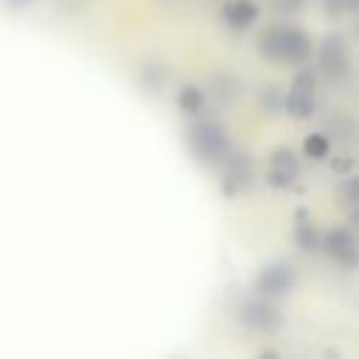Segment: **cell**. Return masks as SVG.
I'll return each mask as SVG.
<instances>
[{"instance_id": "6da1fadb", "label": "cell", "mask_w": 359, "mask_h": 359, "mask_svg": "<svg viewBox=\"0 0 359 359\" xmlns=\"http://www.w3.org/2000/svg\"><path fill=\"white\" fill-rule=\"evenodd\" d=\"M261 53L275 59V62H303L311 53V42L300 28H289V25H278L269 28L261 36Z\"/></svg>"}, {"instance_id": "7a4b0ae2", "label": "cell", "mask_w": 359, "mask_h": 359, "mask_svg": "<svg viewBox=\"0 0 359 359\" xmlns=\"http://www.w3.org/2000/svg\"><path fill=\"white\" fill-rule=\"evenodd\" d=\"M188 143H191L194 154H196L199 160H205V163H216V160L227 157V149H230L227 132H224L216 121H202V123L191 126Z\"/></svg>"}, {"instance_id": "3957f363", "label": "cell", "mask_w": 359, "mask_h": 359, "mask_svg": "<svg viewBox=\"0 0 359 359\" xmlns=\"http://www.w3.org/2000/svg\"><path fill=\"white\" fill-rule=\"evenodd\" d=\"M320 67L331 76V79H342L351 67V50L348 42L339 34H328L320 42Z\"/></svg>"}, {"instance_id": "277c9868", "label": "cell", "mask_w": 359, "mask_h": 359, "mask_svg": "<svg viewBox=\"0 0 359 359\" xmlns=\"http://www.w3.org/2000/svg\"><path fill=\"white\" fill-rule=\"evenodd\" d=\"M314 109V73L303 70L294 76L289 95H286V112L294 118H309Z\"/></svg>"}, {"instance_id": "5b68a950", "label": "cell", "mask_w": 359, "mask_h": 359, "mask_svg": "<svg viewBox=\"0 0 359 359\" xmlns=\"http://www.w3.org/2000/svg\"><path fill=\"white\" fill-rule=\"evenodd\" d=\"M292 283H294V275L286 264H269V266L261 269V275L255 280V289H258L261 297L272 300V297H283L292 289Z\"/></svg>"}, {"instance_id": "8992f818", "label": "cell", "mask_w": 359, "mask_h": 359, "mask_svg": "<svg viewBox=\"0 0 359 359\" xmlns=\"http://www.w3.org/2000/svg\"><path fill=\"white\" fill-rule=\"evenodd\" d=\"M300 174V163L292 149H278L269 160V185L275 188H292Z\"/></svg>"}, {"instance_id": "52a82bcc", "label": "cell", "mask_w": 359, "mask_h": 359, "mask_svg": "<svg viewBox=\"0 0 359 359\" xmlns=\"http://www.w3.org/2000/svg\"><path fill=\"white\" fill-rule=\"evenodd\" d=\"M325 252L337 261V264H342V266H353L356 264V238H353V233L351 230H345V227H337V230H331L328 236H325Z\"/></svg>"}, {"instance_id": "ba28073f", "label": "cell", "mask_w": 359, "mask_h": 359, "mask_svg": "<svg viewBox=\"0 0 359 359\" xmlns=\"http://www.w3.org/2000/svg\"><path fill=\"white\" fill-rule=\"evenodd\" d=\"M241 320L255 328V331H275L280 325V314L266 303V297L261 300H250L241 306Z\"/></svg>"}, {"instance_id": "9c48e42d", "label": "cell", "mask_w": 359, "mask_h": 359, "mask_svg": "<svg viewBox=\"0 0 359 359\" xmlns=\"http://www.w3.org/2000/svg\"><path fill=\"white\" fill-rule=\"evenodd\" d=\"M222 20L233 31H244L258 20V6H255V0H230L222 11Z\"/></svg>"}, {"instance_id": "30bf717a", "label": "cell", "mask_w": 359, "mask_h": 359, "mask_svg": "<svg viewBox=\"0 0 359 359\" xmlns=\"http://www.w3.org/2000/svg\"><path fill=\"white\" fill-rule=\"evenodd\" d=\"M224 182H222V188L227 191V194H238V191H244L247 185H250V160H244V157H227L224 160Z\"/></svg>"}, {"instance_id": "8fae6325", "label": "cell", "mask_w": 359, "mask_h": 359, "mask_svg": "<svg viewBox=\"0 0 359 359\" xmlns=\"http://www.w3.org/2000/svg\"><path fill=\"white\" fill-rule=\"evenodd\" d=\"M177 104H180L185 112L196 115V112L205 107V93H202L196 84H185V87L177 93Z\"/></svg>"}, {"instance_id": "7c38bea8", "label": "cell", "mask_w": 359, "mask_h": 359, "mask_svg": "<svg viewBox=\"0 0 359 359\" xmlns=\"http://www.w3.org/2000/svg\"><path fill=\"white\" fill-rule=\"evenodd\" d=\"M303 151H306V157H311V160H323V157L328 154V137H325V135H309V137L303 140Z\"/></svg>"}, {"instance_id": "4fadbf2b", "label": "cell", "mask_w": 359, "mask_h": 359, "mask_svg": "<svg viewBox=\"0 0 359 359\" xmlns=\"http://www.w3.org/2000/svg\"><path fill=\"white\" fill-rule=\"evenodd\" d=\"M294 241H297L303 250H317V247H320V236H317L314 224H309V222L297 224V230H294Z\"/></svg>"}, {"instance_id": "5bb4252c", "label": "cell", "mask_w": 359, "mask_h": 359, "mask_svg": "<svg viewBox=\"0 0 359 359\" xmlns=\"http://www.w3.org/2000/svg\"><path fill=\"white\" fill-rule=\"evenodd\" d=\"M275 3H278L280 8H297V6L303 3V0H275Z\"/></svg>"}]
</instances>
